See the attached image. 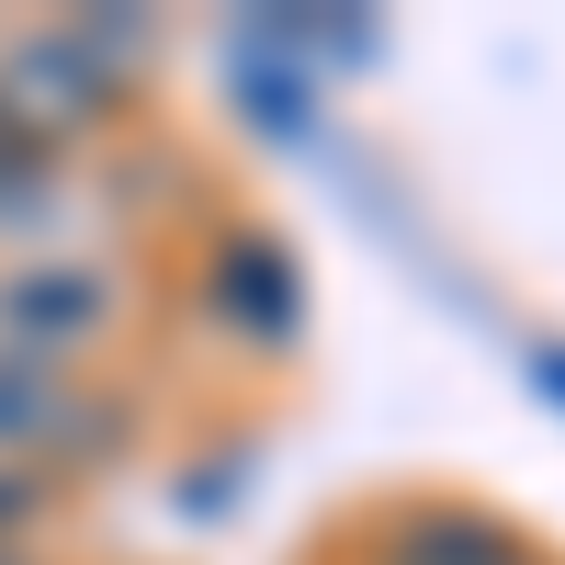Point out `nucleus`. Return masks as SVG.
I'll return each mask as SVG.
<instances>
[{
	"label": "nucleus",
	"mask_w": 565,
	"mask_h": 565,
	"mask_svg": "<svg viewBox=\"0 0 565 565\" xmlns=\"http://www.w3.org/2000/svg\"><path fill=\"white\" fill-rule=\"evenodd\" d=\"M114 90H103V68L79 57V34H34V45H12L0 57V136H79L90 114H103Z\"/></svg>",
	"instance_id": "nucleus-1"
},
{
	"label": "nucleus",
	"mask_w": 565,
	"mask_h": 565,
	"mask_svg": "<svg viewBox=\"0 0 565 565\" xmlns=\"http://www.w3.org/2000/svg\"><path fill=\"white\" fill-rule=\"evenodd\" d=\"M204 295H215L226 317H238L249 340H295V260H282L271 238H226Z\"/></svg>",
	"instance_id": "nucleus-2"
},
{
	"label": "nucleus",
	"mask_w": 565,
	"mask_h": 565,
	"mask_svg": "<svg viewBox=\"0 0 565 565\" xmlns=\"http://www.w3.org/2000/svg\"><path fill=\"white\" fill-rule=\"evenodd\" d=\"M0 317H12L23 340H79V328L103 317V282L90 271H23L12 295H0Z\"/></svg>",
	"instance_id": "nucleus-3"
},
{
	"label": "nucleus",
	"mask_w": 565,
	"mask_h": 565,
	"mask_svg": "<svg viewBox=\"0 0 565 565\" xmlns=\"http://www.w3.org/2000/svg\"><path fill=\"white\" fill-rule=\"evenodd\" d=\"M68 430V385H57V362H0V441H23V452H57Z\"/></svg>",
	"instance_id": "nucleus-4"
},
{
	"label": "nucleus",
	"mask_w": 565,
	"mask_h": 565,
	"mask_svg": "<svg viewBox=\"0 0 565 565\" xmlns=\"http://www.w3.org/2000/svg\"><path fill=\"white\" fill-rule=\"evenodd\" d=\"M396 565H521V554H509V532H487L476 509H430V521L396 532Z\"/></svg>",
	"instance_id": "nucleus-5"
},
{
	"label": "nucleus",
	"mask_w": 565,
	"mask_h": 565,
	"mask_svg": "<svg viewBox=\"0 0 565 565\" xmlns=\"http://www.w3.org/2000/svg\"><path fill=\"white\" fill-rule=\"evenodd\" d=\"M249 34H260V23H249ZM260 45H271V34H260ZM238 90H249V114H260V125H282V136H306V103H317V90H306V68H295V57H282V68L238 57Z\"/></svg>",
	"instance_id": "nucleus-6"
},
{
	"label": "nucleus",
	"mask_w": 565,
	"mask_h": 565,
	"mask_svg": "<svg viewBox=\"0 0 565 565\" xmlns=\"http://www.w3.org/2000/svg\"><path fill=\"white\" fill-rule=\"evenodd\" d=\"M23 521H34V487H23V476H0V532H23Z\"/></svg>",
	"instance_id": "nucleus-7"
},
{
	"label": "nucleus",
	"mask_w": 565,
	"mask_h": 565,
	"mask_svg": "<svg viewBox=\"0 0 565 565\" xmlns=\"http://www.w3.org/2000/svg\"><path fill=\"white\" fill-rule=\"evenodd\" d=\"M532 385H543V396L565 407V351H532Z\"/></svg>",
	"instance_id": "nucleus-8"
}]
</instances>
